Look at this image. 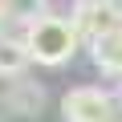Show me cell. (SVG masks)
I'll use <instances>...</instances> for the list:
<instances>
[{"label":"cell","instance_id":"cell-5","mask_svg":"<svg viewBox=\"0 0 122 122\" xmlns=\"http://www.w3.org/2000/svg\"><path fill=\"white\" fill-rule=\"evenodd\" d=\"M33 65V57H29V49H25V41L20 37H12V33H4L0 37V77H25V69Z\"/></svg>","mask_w":122,"mask_h":122},{"label":"cell","instance_id":"cell-3","mask_svg":"<svg viewBox=\"0 0 122 122\" xmlns=\"http://www.w3.org/2000/svg\"><path fill=\"white\" fill-rule=\"evenodd\" d=\"M73 29L81 41L106 37L122 29V0H81L77 12H73Z\"/></svg>","mask_w":122,"mask_h":122},{"label":"cell","instance_id":"cell-7","mask_svg":"<svg viewBox=\"0 0 122 122\" xmlns=\"http://www.w3.org/2000/svg\"><path fill=\"white\" fill-rule=\"evenodd\" d=\"M4 25H8V12H4V0H0V37H4V33H8Z\"/></svg>","mask_w":122,"mask_h":122},{"label":"cell","instance_id":"cell-6","mask_svg":"<svg viewBox=\"0 0 122 122\" xmlns=\"http://www.w3.org/2000/svg\"><path fill=\"white\" fill-rule=\"evenodd\" d=\"M16 81H20V77H16ZM41 106H45V90L33 86V81H20V86L4 98V110H16V114H41Z\"/></svg>","mask_w":122,"mask_h":122},{"label":"cell","instance_id":"cell-2","mask_svg":"<svg viewBox=\"0 0 122 122\" xmlns=\"http://www.w3.org/2000/svg\"><path fill=\"white\" fill-rule=\"evenodd\" d=\"M118 102L102 86H77L61 98V118L65 122H114Z\"/></svg>","mask_w":122,"mask_h":122},{"label":"cell","instance_id":"cell-1","mask_svg":"<svg viewBox=\"0 0 122 122\" xmlns=\"http://www.w3.org/2000/svg\"><path fill=\"white\" fill-rule=\"evenodd\" d=\"M20 41H25L29 57L37 61V65H45V69L69 65V57H73V53H77V45H81V37H77L73 20L57 16V12L37 16V20L25 29V37H20Z\"/></svg>","mask_w":122,"mask_h":122},{"label":"cell","instance_id":"cell-4","mask_svg":"<svg viewBox=\"0 0 122 122\" xmlns=\"http://www.w3.org/2000/svg\"><path fill=\"white\" fill-rule=\"evenodd\" d=\"M90 57L94 65L110 77H122V29L118 33H106V37H94L90 41Z\"/></svg>","mask_w":122,"mask_h":122}]
</instances>
